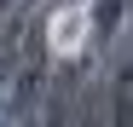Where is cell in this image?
I'll use <instances>...</instances> for the list:
<instances>
[{
	"label": "cell",
	"instance_id": "1",
	"mask_svg": "<svg viewBox=\"0 0 133 127\" xmlns=\"http://www.w3.org/2000/svg\"><path fill=\"white\" fill-rule=\"evenodd\" d=\"M81 35H87V12H58L52 17V46L58 52H75Z\"/></svg>",
	"mask_w": 133,
	"mask_h": 127
}]
</instances>
